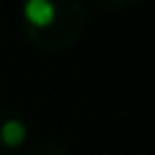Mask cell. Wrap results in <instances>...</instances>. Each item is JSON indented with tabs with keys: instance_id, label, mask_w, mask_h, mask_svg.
Segmentation results:
<instances>
[{
	"instance_id": "1",
	"label": "cell",
	"mask_w": 155,
	"mask_h": 155,
	"mask_svg": "<svg viewBox=\"0 0 155 155\" xmlns=\"http://www.w3.org/2000/svg\"><path fill=\"white\" fill-rule=\"evenodd\" d=\"M27 36L41 51H65L85 31V7L80 0H27Z\"/></svg>"
},
{
	"instance_id": "2",
	"label": "cell",
	"mask_w": 155,
	"mask_h": 155,
	"mask_svg": "<svg viewBox=\"0 0 155 155\" xmlns=\"http://www.w3.org/2000/svg\"><path fill=\"white\" fill-rule=\"evenodd\" d=\"M0 140L7 148H17L24 140V124L19 119H7L0 124Z\"/></svg>"
},
{
	"instance_id": "3",
	"label": "cell",
	"mask_w": 155,
	"mask_h": 155,
	"mask_svg": "<svg viewBox=\"0 0 155 155\" xmlns=\"http://www.w3.org/2000/svg\"><path fill=\"white\" fill-rule=\"evenodd\" d=\"M22 155H68V150L58 143H48V140H41V143H34V145H27L22 150Z\"/></svg>"
},
{
	"instance_id": "4",
	"label": "cell",
	"mask_w": 155,
	"mask_h": 155,
	"mask_svg": "<svg viewBox=\"0 0 155 155\" xmlns=\"http://www.w3.org/2000/svg\"><path fill=\"white\" fill-rule=\"evenodd\" d=\"M92 2L99 5V7H107V10H126V7L140 5L143 0H92Z\"/></svg>"
}]
</instances>
